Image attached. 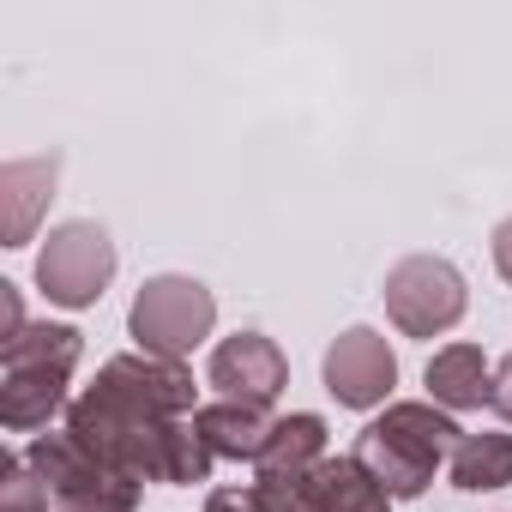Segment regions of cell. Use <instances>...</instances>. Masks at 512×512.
<instances>
[{
	"mask_svg": "<svg viewBox=\"0 0 512 512\" xmlns=\"http://www.w3.org/2000/svg\"><path fill=\"white\" fill-rule=\"evenodd\" d=\"M193 374L163 356H115L67 404V434L133 482H205L211 446L193 428Z\"/></svg>",
	"mask_w": 512,
	"mask_h": 512,
	"instance_id": "obj_1",
	"label": "cell"
},
{
	"mask_svg": "<svg viewBox=\"0 0 512 512\" xmlns=\"http://www.w3.org/2000/svg\"><path fill=\"white\" fill-rule=\"evenodd\" d=\"M85 356L79 326H25L0 344V422L13 434H37L67 410V380Z\"/></svg>",
	"mask_w": 512,
	"mask_h": 512,
	"instance_id": "obj_2",
	"label": "cell"
},
{
	"mask_svg": "<svg viewBox=\"0 0 512 512\" xmlns=\"http://www.w3.org/2000/svg\"><path fill=\"white\" fill-rule=\"evenodd\" d=\"M458 440H464V428L440 404H386L356 434V458L380 476V488L392 500H416V494H428L434 470L458 452Z\"/></svg>",
	"mask_w": 512,
	"mask_h": 512,
	"instance_id": "obj_3",
	"label": "cell"
},
{
	"mask_svg": "<svg viewBox=\"0 0 512 512\" xmlns=\"http://www.w3.org/2000/svg\"><path fill=\"white\" fill-rule=\"evenodd\" d=\"M217 326V296L199 284V278H151L139 284L133 308H127V338L139 344V356H163V362H181L193 356Z\"/></svg>",
	"mask_w": 512,
	"mask_h": 512,
	"instance_id": "obj_4",
	"label": "cell"
},
{
	"mask_svg": "<svg viewBox=\"0 0 512 512\" xmlns=\"http://www.w3.org/2000/svg\"><path fill=\"white\" fill-rule=\"evenodd\" d=\"M25 464L37 470L43 494L55 512H139V482L97 464L67 428L61 434H37L25 446Z\"/></svg>",
	"mask_w": 512,
	"mask_h": 512,
	"instance_id": "obj_5",
	"label": "cell"
},
{
	"mask_svg": "<svg viewBox=\"0 0 512 512\" xmlns=\"http://www.w3.org/2000/svg\"><path fill=\"white\" fill-rule=\"evenodd\" d=\"M386 314L404 338H440L464 320L470 308V284L452 260H440V253H410V260H398L386 272Z\"/></svg>",
	"mask_w": 512,
	"mask_h": 512,
	"instance_id": "obj_6",
	"label": "cell"
},
{
	"mask_svg": "<svg viewBox=\"0 0 512 512\" xmlns=\"http://www.w3.org/2000/svg\"><path fill=\"white\" fill-rule=\"evenodd\" d=\"M115 278V241L103 223H61L49 229L43 253H37V290L55 302V308H97L103 290Z\"/></svg>",
	"mask_w": 512,
	"mask_h": 512,
	"instance_id": "obj_7",
	"label": "cell"
},
{
	"mask_svg": "<svg viewBox=\"0 0 512 512\" xmlns=\"http://www.w3.org/2000/svg\"><path fill=\"white\" fill-rule=\"evenodd\" d=\"M398 386V356L374 326H350L326 350V392L344 410H380Z\"/></svg>",
	"mask_w": 512,
	"mask_h": 512,
	"instance_id": "obj_8",
	"label": "cell"
},
{
	"mask_svg": "<svg viewBox=\"0 0 512 512\" xmlns=\"http://www.w3.org/2000/svg\"><path fill=\"white\" fill-rule=\"evenodd\" d=\"M205 374H211V386L223 398H235V404H266V410L290 386V362H284V350L266 332H235V338H223L211 350V368Z\"/></svg>",
	"mask_w": 512,
	"mask_h": 512,
	"instance_id": "obj_9",
	"label": "cell"
},
{
	"mask_svg": "<svg viewBox=\"0 0 512 512\" xmlns=\"http://www.w3.org/2000/svg\"><path fill=\"white\" fill-rule=\"evenodd\" d=\"M61 157H13L0 169V247H25L37 235V217L55 199Z\"/></svg>",
	"mask_w": 512,
	"mask_h": 512,
	"instance_id": "obj_10",
	"label": "cell"
},
{
	"mask_svg": "<svg viewBox=\"0 0 512 512\" xmlns=\"http://www.w3.org/2000/svg\"><path fill=\"white\" fill-rule=\"evenodd\" d=\"M193 428H199V440L211 446V458L260 464V458H266V440H272V428H278V416H272L266 404L217 398V404H199V410H193Z\"/></svg>",
	"mask_w": 512,
	"mask_h": 512,
	"instance_id": "obj_11",
	"label": "cell"
},
{
	"mask_svg": "<svg viewBox=\"0 0 512 512\" xmlns=\"http://www.w3.org/2000/svg\"><path fill=\"white\" fill-rule=\"evenodd\" d=\"M422 380H428V404H440L452 416V410H482L488 404L494 368H488V356L476 344H446V350H434Z\"/></svg>",
	"mask_w": 512,
	"mask_h": 512,
	"instance_id": "obj_12",
	"label": "cell"
},
{
	"mask_svg": "<svg viewBox=\"0 0 512 512\" xmlns=\"http://www.w3.org/2000/svg\"><path fill=\"white\" fill-rule=\"evenodd\" d=\"M314 512H392V494L356 452H344L314 464Z\"/></svg>",
	"mask_w": 512,
	"mask_h": 512,
	"instance_id": "obj_13",
	"label": "cell"
},
{
	"mask_svg": "<svg viewBox=\"0 0 512 512\" xmlns=\"http://www.w3.org/2000/svg\"><path fill=\"white\" fill-rule=\"evenodd\" d=\"M446 470H452V488H464V494H488V488H506L512 482V434H464L458 440V452L446 458Z\"/></svg>",
	"mask_w": 512,
	"mask_h": 512,
	"instance_id": "obj_14",
	"label": "cell"
},
{
	"mask_svg": "<svg viewBox=\"0 0 512 512\" xmlns=\"http://www.w3.org/2000/svg\"><path fill=\"white\" fill-rule=\"evenodd\" d=\"M326 416L314 410H296V416H278L272 440H266V458L253 464V470H314L326 458Z\"/></svg>",
	"mask_w": 512,
	"mask_h": 512,
	"instance_id": "obj_15",
	"label": "cell"
},
{
	"mask_svg": "<svg viewBox=\"0 0 512 512\" xmlns=\"http://www.w3.org/2000/svg\"><path fill=\"white\" fill-rule=\"evenodd\" d=\"M253 500L266 512H314V470H253Z\"/></svg>",
	"mask_w": 512,
	"mask_h": 512,
	"instance_id": "obj_16",
	"label": "cell"
},
{
	"mask_svg": "<svg viewBox=\"0 0 512 512\" xmlns=\"http://www.w3.org/2000/svg\"><path fill=\"white\" fill-rule=\"evenodd\" d=\"M0 488H7V512H49V494H43V482H37V470L25 464V452H13L7 464H0Z\"/></svg>",
	"mask_w": 512,
	"mask_h": 512,
	"instance_id": "obj_17",
	"label": "cell"
},
{
	"mask_svg": "<svg viewBox=\"0 0 512 512\" xmlns=\"http://www.w3.org/2000/svg\"><path fill=\"white\" fill-rule=\"evenodd\" d=\"M205 512H266V506L253 500V488H211L205 494Z\"/></svg>",
	"mask_w": 512,
	"mask_h": 512,
	"instance_id": "obj_18",
	"label": "cell"
},
{
	"mask_svg": "<svg viewBox=\"0 0 512 512\" xmlns=\"http://www.w3.org/2000/svg\"><path fill=\"white\" fill-rule=\"evenodd\" d=\"M488 410L512 422V356H500V368H494V380H488Z\"/></svg>",
	"mask_w": 512,
	"mask_h": 512,
	"instance_id": "obj_19",
	"label": "cell"
},
{
	"mask_svg": "<svg viewBox=\"0 0 512 512\" xmlns=\"http://www.w3.org/2000/svg\"><path fill=\"white\" fill-rule=\"evenodd\" d=\"M494 272H500V278L512 284V217H506V223L494 229Z\"/></svg>",
	"mask_w": 512,
	"mask_h": 512,
	"instance_id": "obj_20",
	"label": "cell"
}]
</instances>
